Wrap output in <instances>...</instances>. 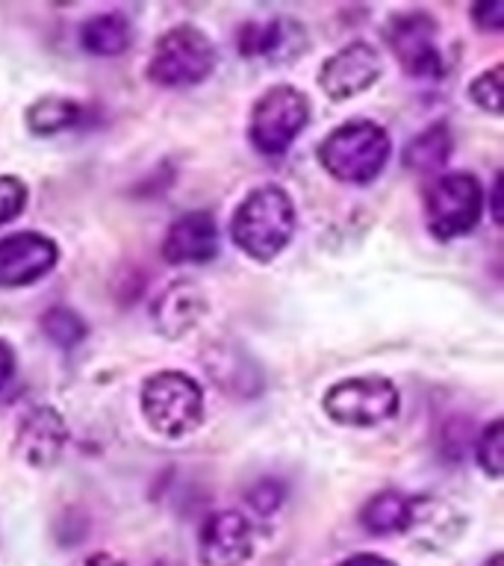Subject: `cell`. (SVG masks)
I'll list each match as a JSON object with an SVG mask.
<instances>
[{"instance_id": "9a60e30c", "label": "cell", "mask_w": 504, "mask_h": 566, "mask_svg": "<svg viewBox=\"0 0 504 566\" xmlns=\"http://www.w3.org/2000/svg\"><path fill=\"white\" fill-rule=\"evenodd\" d=\"M150 313H154V325L159 334L175 339L201 322L207 313V295L192 281H177L154 301Z\"/></svg>"}, {"instance_id": "4316f807", "label": "cell", "mask_w": 504, "mask_h": 566, "mask_svg": "<svg viewBox=\"0 0 504 566\" xmlns=\"http://www.w3.org/2000/svg\"><path fill=\"white\" fill-rule=\"evenodd\" d=\"M74 566H124V560H118V557L109 555V552H92V555L80 557Z\"/></svg>"}, {"instance_id": "603a6c76", "label": "cell", "mask_w": 504, "mask_h": 566, "mask_svg": "<svg viewBox=\"0 0 504 566\" xmlns=\"http://www.w3.org/2000/svg\"><path fill=\"white\" fill-rule=\"evenodd\" d=\"M283 499H286V490H283L281 481H274V478L256 481V484L245 493V502L251 504V511L260 513V516H272V513H277Z\"/></svg>"}, {"instance_id": "f1b7e54d", "label": "cell", "mask_w": 504, "mask_h": 566, "mask_svg": "<svg viewBox=\"0 0 504 566\" xmlns=\"http://www.w3.org/2000/svg\"><path fill=\"white\" fill-rule=\"evenodd\" d=\"M498 192H502V175H495V184H493V219L502 221V198H498Z\"/></svg>"}, {"instance_id": "5bb4252c", "label": "cell", "mask_w": 504, "mask_h": 566, "mask_svg": "<svg viewBox=\"0 0 504 566\" xmlns=\"http://www.w3.org/2000/svg\"><path fill=\"white\" fill-rule=\"evenodd\" d=\"M219 254V228L210 212L192 210L171 221L162 239V256L168 263H210Z\"/></svg>"}, {"instance_id": "8fae6325", "label": "cell", "mask_w": 504, "mask_h": 566, "mask_svg": "<svg viewBox=\"0 0 504 566\" xmlns=\"http://www.w3.org/2000/svg\"><path fill=\"white\" fill-rule=\"evenodd\" d=\"M380 69H384V62L371 44L351 42L327 56L322 74H318V86L327 97L345 101V97L366 92L380 77Z\"/></svg>"}, {"instance_id": "d6986e66", "label": "cell", "mask_w": 504, "mask_h": 566, "mask_svg": "<svg viewBox=\"0 0 504 566\" xmlns=\"http://www.w3.org/2000/svg\"><path fill=\"white\" fill-rule=\"evenodd\" d=\"M80 104L69 101V97H39L33 106H27V127L35 133V136H53V133H62L74 127L80 122Z\"/></svg>"}, {"instance_id": "9c48e42d", "label": "cell", "mask_w": 504, "mask_h": 566, "mask_svg": "<svg viewBox=\"0 0 504 566\" xmlns=\"http://www.w3.org/2000/svg\"><path fill=\"white\" fill-rule=\"evenodd\" d=\"M56 263H60V248L44 233L21 230L0 239V286L7 290L42 281Z\"/></svg>"}, {"instance_id": "ffe728a7", "label": "cell", "mask_w": 504, "mask_h": 566, "mask_svg": "<svg viewBox=\"0 0 504 566\" xmlns=\"http://www.w3.org/2000/svg\"><path fill=\"white\" fill-rule=\"evenodd\" d=\"M42 334L51 339L53 345H60V348H74L86 339V318L74 313L71 307H51L42 316Z\"/></svg>"}, {"instance_id": "2e32d148", "label": "cell", "mask_w": 504, "mask_h": 566, "mask_svg": "<svg viewBox=\"0 0 504 566\" xmlns=\"http://www.w3.org/2000/svg\"><path fill=\"white\" fill-rule=\"evenodd\" d=\"M133 27L118 12H101L83 21L80 27V44L92 56H118L130 48Z\"/></svg>"}, {"instance_id": "83f0119b", "label": "cell", "mask_w": 504, "mask_h": 566, "mask_svg": "<svg viewBox=\"0 0 504 566\" xmlns=\"http://www.w3.org/2000/svg\"><path fill=\"white\" fill-rule=\"evenodd\" d=\"M339 566H396L389 557H380V555H371V552H366V555H354L348 557V560H343Z\"/></svg>"}, {"instance_id": "6da1fadb", "label": "cell", "mask_w": 504, "mask_h": 566, "mask_svg": "<svg viewBox=\"0 0 504 566\" xmlns=\"http://www.w3.org/2000/svg\"><path fill=\"white\" fill-rule=\"evenodd\" d=\"M295 203L281 186H260L239 203L230 219V237L256 263H269L292 242Z\"/></svg>"}, {"instance_id": "4fadbf2b", "label": "cell", "mask_w": 504, "mask_h": 566, "mask_svg": "<svg viewBox=\"0 0 504 566\" xmlns=\"http://www.w3.org/2000/svg\"><path fill=\"white\" fill-rule=\"evenodd\" d=\"M254 552L251 522L237 511L207 516L198 534V557L203 566H242Z\"/></svg>"}, {"instance_id": "ba28073f", "label": "cell", "mask_w": 504, "mask_h": 566, "mask_svg": "<svg viewBox=\"0 0 504 566\" xmlns=\"http://www.w3.org/2000/svg\"><path fill=\"white\" fill-rule=\"evenodd\" d=\"M384 35L410 77H440L442 53L437 48V21L428 12H401L389 21Z\"/></svg>"}, {"instance_id": "f546056e", "label": "cell", "mask_w": 504, "mask_h": 566, "mask_svg": "<svg viewBox=\"0 0 504 566\" xmlns=\"http://www.w3.org/2000/svg\"><path fill=\"white\" fill-rule=\"evenodd\" d=\"M484 566H502V555H493L490 560H486Z\"/></svg>"}, {"instance_id": "7402d4cb", "label": "cell", "mask_w": 504, "mask_h": 566, "mask_svg": "<svg viewBox=\"0 0 504 566\" xmlns=\"http://www.w3.org/2000/svg\"><path fill=\"white\" fill-rule=\"evenodd\" d=\"M469 95L481 109L498 115L502 113V65H493V69L481 71L472 86H469Z\"/></svg>"}, {"instance_id": "30bf717a", "label": "cell", "mask_w": 504, "mask_h": 566, "mask_svg": "<svg viewBox=\"0 0 504 566\" xmlns=\"http://www.w3.org/2000/svg\"><path fill=\"white\" fill-rule=\"evenodd\" d=\"M15 454L35 469L53 467L69 446V424L60 410L48 405L30 407L15 428Z\"/></svg>"}, {"instance_id": "3957f363", "label": "cell", "mask_w": 504, "mask_h": 566, "mask_svg": "<svg viewBox=\"0 0 504 566\" xmlns=\"http://www.w3.org/2000/svg\"><path fill=\"white\" fill-rule=\"evenodd\" d=\"M141 413L145 422L168 440L186 437L203 419L201 384L186 371H157L141 384Z\"/></svg>"}, {"instance_id": "52a82bcc", "label": "cell", "mask_w": 504, "mask_h": 566, "mask_svg": "<svg viewBox=\"0 0 504 566\" xmlns=\"http://www.w3.org/2000/svg\"><path fill=\"white\" fill-rule=\"evenodd\" d=\"M398 389L389 378L363 375L345 378L325 392V413L348 428H371L398 413Z\"/></svg>"}, {"instance_id": "7a4b0ae2", "label": "cell", "mask_w": 504, "mask_h": 566, "mask_svg": "<svg viewBox=\"0 0 504 566\" xmlns=\"http://www.w3.org/2000/svg\"><path fill=\"white\" fill-rule=\"evenodd\" d=\"M389 133L375 122H348L336 127L318 145V163L343 184H369L389 159Z\"/></svg>"}, {"instance_id": "7c38bea8", "label": "cell", "mask_w": 504, "mask_h": 566, "mask_svg": "<svg viewBox=\"0 0 504 566\" xmlns=\"http://www.w3.org/2000/svg\"><path fill=\"white\" fill-rule=\"evenodd\" d=\"M237 48L242 56H260L274 65H290L307 51V30L295 18L248 21L239 27Z\"/></svg>"}, {"instance_id": "5b68a950", "label": "cell", "mask_w": 504, "mask_h": 566, "mask_svg": "<svg viewBox=\"0 0 504 566\" xmlns=\"http://www.w3.org/2000/svg\"><path fill=\"white\" fill-rule=\"evenodd\" d=\"M307 122V95L301 88L281 83V86H272L265 95L256 97L254 109H251V124H248V136H251V145L260 154L277 157L298 139Z\"/></svg>"}, {"instance_id": "ac0fdd59", "label": "cell", "mask_w": 504, "mask_h": 566, "mask_svg": "<svg viewBox=\"0 0 504 566\" xmlns=\"http://www.w3.org/2000/svg\"><path fill=\"white\" fill-rule=\"evenodd\" d=\"M451 148H454V139H451L449 124H431L407 142L405 166L413 171H440L449 163Z\"/></svg>"}, {"instance_id": "484cf974", "label": "cell", "mask_w": 504, "mask_h": 566, "mask_svg": "<svg viewBox=\"0 0 504 566\" xmlns=\"http://www.w3.org/2000/svg\"><path fill=\"white\" fill-rule=\"evenodd\" d=\"M12 371H15V352H12V345L0 339V389L7 387Z\"/></svg>"}, {"instance_id": "d4e9b609", "label": "cell", "mask_w": 504, "mask_h": 566, "mask_svg": "<svg viewBox=\"0 0 504 566\" xmlns=\"http://www.w3.org/2000/svg\"><path fill=\"white\" fill-rule=\"evenodd\" d=\"M472 21L481 30L498 33L504 27V0H481V3H475L472 7Z\"/></svg>"}, {"instance_id": "cb8c5ba5", "label": "cell", "mask_w": 504, "mask_h": 566, "mask_svg": "<svg viewBox=\"0 0 504 566\" xmlns=\"http://www.w3.org/2000/svg\"><path fill=\"white\" fill-rule=\"evenodd\" d=\"M27 203V186L21 177L0 175V228L21 216Z\"/></svg>"}, {"instance_id": "e0dca14e", "label": "cell", "mask_w": 504, "mask_h": 566, "mask_svg": "<svg viewBox=\"0 0 504 566\" xmlns=\"http://www.w3.org/2000/svg\"><path fill=\"white\" fill-rule=\"evenodd\" d=\"M410 513H413V495L387 490V493L371 495L369 502L363 504L360 522L375 537H387V534L410 528Z\"/></svg>"}, {"instance_id": "277c9868", "label": "cell", "mask_w": 504, "mask_h": 566, "mask_svg": "<svg viewBox=\"0 0 504 566\" xmlns=\"http://www.w3.org/2000/svg\"><path fill=\"white\" fill-rule=\"evenodd\" d=\"M216 69V44L192 24H177L159 35L148 62V77L162 88L198 86Z\"/></svg>"}, {"instance_id": "8992f818", "label": "cell", "mask_w": 504, "mask_h": 566, "mask_svg": "<svg viewBox=\"0 0 504 566\" xmlns=\"http://www.w3.org/2000/svg\"><path fill=\"white\" fill-rule=\"evenodd\" d=\"M424 212H428V230L442 242L466 237L484 212V189L475 175L449 171L424 195Z\"/></svg>"}, {"instance_id": "44dd1931", "label": "cell", "mask_w": 504, "mask_h": 566, "mask_svg": "<svg viewBox=\"0 0 504 566\" xmlns=\"http://www.w3.org/2000/svg\"><path fill=\"white\" fill-rule=\"evenodd\" d=\"M477 463L484 469L490 478L502 475V460H504V431H502V419H493L486 424L481 437H477Z\"/></svg>"}]
</instances>
